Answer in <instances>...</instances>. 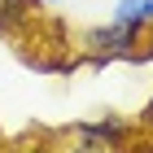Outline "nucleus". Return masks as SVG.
<instances>
[{"instance_id": "6e6552de", "label": "nucleus", "mask_w": 153, "mask_h": 153, "mask_svg": "<svg viewBox=\"0 0 153 153\" xmlns=\"http://www.w3.org/2000/svg\"><path fill=\"white\" fill-rule=\"evenodd\" d=\"M35 9H53V4H61V0H31Z\"/></svg>"}, {"instance_id": "7ed1b4c3", "label": "nucleus", "mask_w": 153, "mask_h": 153, "mask_svg": "<svg viewBox=\"0 0 153 153\" xmlns=\"http://www.w3.org/2000/svg\"><path fill=\"white\" fill-rule=\"evenodd\" d=\"M39 13H44V9H35L31 0H0V39H9V44L31 39Z\"/></svg>"}, {"instance_id": "1a4fd4ad", "label": "nucleus", "mask_w": 153, "mask_h": 153, "mask_svg": "<svg viewBox=\"0 0 153 153\" xmlns=\"http://www.w3.org/2000/svg\"><path fill=\"white\" fill-rule=\"evenodd\" d=\"M4 144H9V140H4V127H0V153H4Z\"/></svg>"}, {"instance_id": "423d86ee", "label": "nucleus", "mask_w": 153, "mask_h": 153, "mask_svg": "<svg viewBox=\"0 0 153 153\" xmlns=\"http://www.w3.org/2000/svg\"><path fill=\"white\" fill-rule=\"evenodd\" d=\"M118 153H153V136H144V131H136V136H131V140L123 144Z\"/></svg>"}, {"instance_id": "39448f33", "label": "nucleus", "mask_w": 153, "mask_h": 153, "mask_svg": "<svg viewBox=\"0 0 153 153\" xmlns=\"http://www.w3.org/2000/svg\"><path fill=\"white\" fill-rule=\"evenodd\" d=\"M57 153H109V149H101V144L92 140V136H83L79 127H66L61 131V149Z\"/></svg>"}, {"instance_id": "f03ea898", "label": "nucleus", "mask_w": 153, "mask_h": 153, "mask_svg": "<svg viewBox=\"0 0 153 153\" xmlns=\"http://www.w3.org/2000/svg\"><path fill=\"white\" fill-rule=\"evenodd\" d=\"M70 127H79L83 136H92L101 149H109V153H118L123 144L136 136V118H127V114H114V109H101L96 118H83V123H70Z\"/></svg>"}, {"instance_id": "0eeeda50", "label": "nucleus", "mask_w": 153, "mask_h": 153, "mask_svg": "<svg viewBox=\"0 0 153 153\" xmlns=\"http://www.w3.org/2000/svg\"><path fill=\"white\" fill-rule=\"evenodd\" d=\"M136 127H140L144 136H153V92H149V101L140 105V114H136Z\"/></svg>"}, {"instance_id": "20e7f679", "label": "nucleus", "mask_w": 153, "mask_h": 153, "mask_svg": "<svg viewBox=\"0 0 153 153\" xmlns=\"http://www.w3.org/2000/svg\"><path fill=\"white\" fill-rule=\"evenodd\" d=\"M114 22H127L153 35V0H114Z\"/></svg>"}, {"instance_id": "f257e3e1", "label": "nucleus", "mask_w": 153, "mask_h": 153, "mask_svg": "<svg viewBox=\"0 0 153 153\" xmlns=\"http://www.w3.org/2000/svg\"><path fill=\"white\" fill-rule=\"evenodd\" d=\"M144 39V31H136V26L127 22H101V26H88V31H79L74 35V48H79L83 66H92V70H105V66H114V61H127L131 48Z\"/></svg>"}]
</instances>
